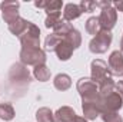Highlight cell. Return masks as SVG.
Listing matches in <instances>:
<instances>
[{
    "label": "cell",
    "instance_id": "obj_1",
    "mask_svg": "<svg viewBox=\"0 0 123 122\" xmlns=\"http://www.w3.org/2000/svg\"><path fill=\"white\" fill-rule=\"evenodd\" d=\"M9 81H10V85H12L13 91H16V89L25 91L31 82L30 72H29V69L23 63H14L10 68Z\"/></svg>",
    "mask_w": 123,
    "mask_h": 122
},
{
    "label": "cell",
    "instance_id": "obj_2",
    "mask_svg": "<svg viewBox=\"0 0 123 122\" xmlns=\"http://www.w3.org/2000/svg\"><path fill=\"white\" fill-rule=\"evenodd\" d=\"M82 109L86 119H96L103 112V98L99 95V92L92 96L82 98Z\"/></svg>",
    "mask_w": 123,
    "mask_h": 122
},
{
    "label": "cell",
    "instance_id": "obj_3",
    "mask_svg": "<svg viewBox=\"0 0 123 122\" xmlns=\"http://www.w3.org/2000/svg\"><path fill=\"white\" fill-rule=\"evenodd\" d=\"M20 62L25 66H39L44 65L46 62V52L40 47H31V49H22L20 50Z\"/></svg>",
    "mask_w": 123,
    "mask_h": 122
},
{
    "label": "cell",
    "instance_id": "obj_4",
    "mask_svg": "<svg viewBox=\"0 0 123 122\" xmlns=\"http://www.w3.org/2000/svg\"><path fill=\"white\" fill-rule=\"evenodd\" d=\"M112 33L109 30H100L89 43V49L92 53H96V55H102L105 52H107L110 43H112Z\"/></svg>",
    "mask_w": 123,
    "mask_h": 122
},
{
    "label": "cell",
    "instance_id": "obj_5",
    "mask_svg": "<svg viewBox=\"0 0 123 122\" xmlns=\"http://www.w3.org/2000/svg\"><path fill=\"white\" fill-rule=\"evenodd\" d=\"M22 43V49H31V47H39L40 46V29L34 25L29 23L26 32L19 37Z\"/></svg>",
    "mask_w": 123,
    "mask_h": 122
},
{
    "label": "cell",
    "instance_id": "obj_6",
    "mask_svg": "<svg viewBox=\"0 0 123 122\" xmlns=\"http://www.w3.org/2000/svg\"><path fill=\"white\" fill-rule=\"evenodd\" d=\"M90 70H92V78L90 79L96 85L102 83L105 79L112 78V73L109 70L107 63L105 61H102V59H94L92 62V65H90Z\"/></svg>",
    "mask_w": 123,
    "mask_h": 122
},
{
    "label": "cell",
    "instance_id": "obj_7",
    "mask_svg": "<svg viewBox=\"0 0 123 122\" xmlns=\"http://www.w3.org/2000/svg\"><path fill=\"white\" fill-rule=\"evenodd\" d=\"M1 7V13H3V20L10 25L13 23L16 19H19V7H20V3L19 1H12V0H4L1 1L0 4Z\"/></svg>",
    "mask_w": 123,
    "mask_h": 122
},
{
    "label": "cell",
    "instance_id": "obj_8",
    "mask_svg": "<svg viewBox=\"0 0 123 122\" xmlns=\"http://www.w3.org/2000/svg\"><path fill=\"white\" fill-rule=\"evenodd\" d=\"M117 22V12L115 7H107L103 9L100 16H99V23H100V29L102 30H112L115 27Z\"/></svg>",
    "mask_w": 123,
    "mask_h": 122
},
{
    "label": "cell",
    "instance_id": "obj_9",
    "mask_svg": "<svg viewBox=\"0 0 123 122\" xmlns=\"http://www.w3.org/2000/svg\"><path fill=\"white\" fill-rule=\"evenodd\" d=\"M107 66L112 75L115 76H123V53L120 50H115L110 53Z\"/></svg>",
    "mask_w": 123,
    "mask_h": 122
},
{
    "label": "cell",
    "instance_id": "obj_10",
    "mask_svg": "<svg viewBox=\"0 0 123 122\" xmlns=\"http://www.w3.org/2000/svg\"><path fill=\"white\" fill-rule=\"evenodd\" d=\"M123 106V99L117 92L103 98V112H117Z\"/></svg>",
    "mask_w": 123,
    "mask_h": 122
},
{
    "label": "cell",
    "instance_id": "obj_11",
    "mask_svg": "<svg viewBox=\"0 0 123 122\" xmlns=\"http://www.w3.org/2000/svg\"><path fill=\"white\" fill-rule=\"evenodd\" d=\"M77 92L80 93L82 98H87L97 93V85L93 82L90 78H82L80 81H77Z\"/></svg>",
    "mask_w": 123,
    "mask_h": 122
},
{
    "label": "cell",
    "instance_id": "obj_12",
    "mask_svg": "<svg viewBox=\"0 0 123 122\" xmlns=\"http://www.w3.org/2000/svg\"><path fill=\"white\" fill-rule=\"evenodd\" d=\"M76 112L70 106H62L55 112V122H73L76 118Z\"/></svg>",
    "mask_w": 123,
    "mask_h": 122
},
{
    "label": "cell",
    "instance_id": "obj_13",
    "mask_svg": "<svg viewBox=\"0 0 123 122\" xmlns=\"http://www.w3.org/2000/svg\"><path fill=\"white\" fill-rule=\"evenodd\" d=\"M73 46L67 42V40H64V39H62V42L59 43V46L56 47V55H57V58H59V61H69L70 58H72V55H73Z\"/></svg>",
    "mask_w": 123,
    "mask_h": 122
},
{
    "label": "cell",
    "instance_id": "obj_14",
    "mask_svg": "<svg viewBox=\"0 0 123 122\" xmlns=\"http://www.w3.org/2000/svg\"><path fill=\"white\" fill-rule=\"evenodd\" d=\"M82 9L79 7V4H74V3H69L64 6V12H63V20L64 22H72L77 17L82 16Z\"/></svg>",
    "mask_w": 123,
    "mask_h": 122
},
{
    "label": "cell",
    "instance_id": "obj_15",
    "mask_svg": "<svg viewBox=\"0 0 123 122\" xmlns=\"http://www.w3.org/2000/svg\"><path fill=\"white\" fill-rule=\"evenodd\" d=\"M29 23L30 22H27L26 19H23V17H19V19H16L13 23H10L9 25V30L12 34H14V36H22L26 29H27V26H29Z\"/></svg>",
    "mask_w": 123,
    "mask_h": 122
},
{
    "label": "cell",
    "instance_id": "obj_16",
    "mask_svg": "<svg viewBox=\"0 0 123 122\" xmlns=\"http://www.w3.org/2000/svg\"><path fill=\"white\" fill-rule=\"evenodd\" d=\"M115 86H116V83H115L113 78H109V79H105L102 83L97 85V92L102 98H106V96L112 95L113 92H116Z\"/></svg>",
    "mask_w": 123,
    "mask_h": 122
},
{
    "label": "cell",
    "instance_id": "obj_17",
    "mask_svg": "<svg viewBox=\"0 0 123 122\" xmlns=\"http://www.w3.org/2000/svg\"><path fill=\"white\" fill-rule=\"evenodd\" d=\"M53 85L57 91H67L72 86V78L66 73H59V75L55 76Z\"/></svg>",
    "mask_w": 123,
    "mask_h": 122
},
{
    "label": "cell",
    "instance_id": "obj_18",
    "mask_svg": "<svg viewBox=\"0 0 123 122\" xmlns=\"http://www.w3.org/2000/svg\"><path fill=\"white\" fill-rule=\"evenodd\" d=\"M33 76H34L37 81H40V82H47V81L50 79V76H52V72H50V69H49L46 65H39V66L34 68Z\"/></svg>",
    "mask_w": 123,
    "mask_h": 122
},
{
    "label": "cell",
    "instance_id": "obj_19",
    "mask_svg": "<svg viewBox=\"0 0 123 122\" xmlns=\"http://www.w3.org/2000/svg\"><path fill=\"white\" fill-rule=\"evenodd\" d=\"M73 29H74V27H73L69 22L62 20L60 23H59V25L53 29V33H55L56 36H59L60 39H64V37H66V36H67V34H69L72 30H73Z\"/></svg>",
    "mask_w": 123,
    "mask_h": 122
},
{
    "label": "cell",
    "instance_id": "obj_20",
    "mask_svg": "<svg viewBox=\"0 0 123 122\" xmlns=\"http://www.w3.org/2000/svg\"><path fill=\"white\" fill-rule=\"evenodd\" d=\"M37 122H55V114L49 108H40L36 112Z\"/></svg>",
    "mask_w": 123,
    "mask_h": 122
},
{
    "label": "cell",
    "instance_id": "obj_21",
    "mask_svg": "<svg viewBox=\"0 0 123 122\" xmlns=\"http://www.w3.org/2000/svg\"><path fill=\"white\" fill-rule=\"evenodd\" d=\"M102 30L100 29V23H99V17H89L87 20H86V32L89 33V34H93V37L99 33V32Z\"/></svg>",
    "mask_w": 123,
    "mask_h": 122
},
{
    "label": "cell",
    "instance_id": "obj_22",
    "mask_svg": "<svg viewBox=\"0 0 123 122\" xmlns=\"http://www.w3.org/2000/svg\"><path fill=\"white\" fill-rule=\"evenodd\" d=\"M60 42H62L60 37L56 36L55 33H52V34H49V36L46 37V40H44V49H46L47 52H55Z\"/></svg>",
    "mask_w": 123,
    "mask_h": 122
},
{
    "label": "cell",
    "instance_id": "obj_23",
    "mask_svg": "<svg viewBox=\"0 0 123 122\" xmlns=\"http://www.w3.org/2000/svg\"><path fill=\"white\" fill-rule=\"evenodd\" d=\"M64 40H67V42L73 46V49H77V47H80V45H82V34H80L79 30L73 29V30L64 37Z\"/></svg>",
    "mask_w": 123,
    "mask_h": 122
},
{
    "label": "cell",
    "instance_id": "obj_24",
    "mask_svg": "<svg viewBox=\"0 0 123 122\" xmlns=\"http://www.w3.org/2000/svg\"><path fill=\"white\" fill-rule=\"evenodd\" d=\"M0 118L3 121H12L14 118V109L10 103H0Z\"/></svg>",
    "mask_w": 123,
    "mask_h": 122
},
{
    "label": "cell",
    "instance_id": "obj_25",
    "mask_svg": "<svg viewBox=\"0 0 123 122\" xmlns=\"http://www.w3.org/2000/svg\"><path fill=\"white\" fill-rule=\"evenodd\" d=\"M62 6H63V1H60V0H50V1L47 0L44 12L47 14H57V13H60Z\"/></svg>",
    "mask_w": 123,
    "mask_h": 122
},
{
    "label": "cell",
    "instance_id": "obj_26",
    "mask_svg": "<svg viewBox=\"0 0 123 122\" xmlns=\"http://www.w3.org/2000/svg\"><path fill=\"white\" fill-rule=\"evenodd\" d=\"M103 122H123V118L119 115V112H102Z\"/></svg>",
    "mask_w": 123,
    "mask_h": 122
},
{
    "label": "cell",
    "instance_id": "obj_27",
    "mask_svg": "<svg viewBox=\"0 0 123 122\" xmlns=\"http://www.w3.org/2000/svg\"><path fill=\"white\" fill-rule=\"evenodd\" d=\"M62 22V17H60V13H57V14H47V17H46V20H44V25H46V27H56L59 23Z\"/></svg>",
    "mask_w": 123,
    "mask_h": 122
},
{
    "label": "cell",
    "instance_id": "obj_28",
    "mask_svg": "<svg viewBox=\"0 0 123 122\" xmlns=\"http://www.w3.org/2000/svg\"><path fill=\"white\" fill-rule=\"evenodd\" d=\"M79 7L82 9V12L90 13V12H93L96 9V1H93V0H83V1H80Z\"/></svg>",
    "mask_w": 123,
    "mask_h": 122
},
{
    "label": "cell",
    "instance_id": "obj_29",
    "mask_svg": "<svg viewBox=\"0 0 123 122\" xmlns=\"http://www.w3.org/2000/svg\"><path fill=\"white\" fill-rule=\"evenodd\" d=\"M113 3L109 1V0H102V1H96V7H100L102 10L103 9H107V7H112Z\"/></svg>",
    "mask_w": 123,
    "mask_h": 122
},
{
    "label": "cell",
    "instance_id": "obj_30",
    "mask_svg": "<svg viewBox=\"0 0 123 122\" xmlns=\"http://www.w3.org/2000/svg\"><path fill=\"white\" fill-rule=\"evenodd\" d=\"M115 89H116V92H117V93L122 96V99H123V81H119V82L116 83Z\"/></svg>",
    "mask_w": 123,
    "mask_h": 122
},
{
    "label": "cell",
    "instance_id": "obj_31",
    "mask_svg": "<svg viewBox=\"0 0 123 122\" xmlns=\"http://www.w3.org/2000/svg\"><path fill=\"white\" fill-rule=\"evenodd\" d=\"M113 6H115L116 12H117V10H119V12H123V0H117V1H115Z\"/></svg>",
    "mask_w": 123,
    "mask_h": 122
},
{
    "label": "cell",
    "instance_id": "obj_32",
    "mask_svg": "<svg viewBox=\"0 0 123 122\" xmlns=\"http://www.w3.org/2000/svg\"><path fill=\"white\" fill-rule=\"evenodd\" d=\"M46 4H47V0H46V1H44V0H42V1H34V6L39 7V9H44Z\"/></svg>",
    "mask_w": 123,
    "mask_h": 122
},
{
    "label": "cell",
    "instance_id": "obj_33",
    "mask_svg": "<svg viewBox=\"0 0 123 122\" xmlns=\"http://www.w3.org/2000/svg\"><path fill=\"white\" fill-rule=\"evenodd\" d=\"M73 122H87V119H86L85 116H76Z\"/></svg>",
    "mask_w": 123,
    "mask_h": 122
},
{
    "label": "cell",
    "instance_id": "obj_34",
    "mask_svg": "<svg viewBox=\"0 0 123 122\" xmlns=\"http://www.w3.org/2000/svg\"><path fill=\"white\" fill-rule=\"evenodd\" d=\"M120 52L123 53V36H122V40H120Z\"/></svg>",
    "mask_w": 123,
    "mask_h": 122
}]
</instances>
